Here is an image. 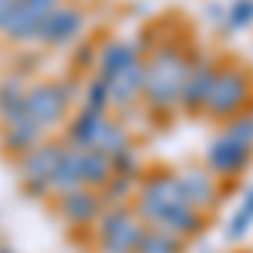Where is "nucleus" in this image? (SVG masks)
I'll use <instances>...</instances> for the list:
<instances>
[{
	"label": "nucleus",
	"instance_id": "nucleus-5",
	"mask_svg": "<svg viewBox=\"0 0 253 253\" xmlns=\"http://www.w3.org/2000/svg\"><path fill=\"white\" fill-rule=\"evenodd\" d=\"M61 152H64V142H41L38 149H31L27 156L17 159V172L27 196H34V199L51 196V172L58 166Z\"/></svg>",
	"mask_w": 253,
	"mask_h": 253
},
{
	"label": "nucleus",
	"instance_id": "nucleus-32",
	"mask_svg": "<svg viewBox=\"0 0 253 253\" xmlns=\"http://www.w3.org/2000/svg\"><path fill=\"white\" fill-rule=\"evenodd\" d=\"M0 253H14V250H10V247H0Z\"/></svg>",
	"mask_w": 253,
	"mask_h": 253
},
{
	"label": "nucleus",
	"instance_id": "nucleus-20",
	"mask_svg": "<svg viewBox=\"0 0 253 253\" xmlns=\"http://www.w3.org/2000/svg\"><path fill=\"white\" fill-rule=\"evenodd\" d=\"M91 149H98L101 156H108V159H115L118 152L132 149V135H128L125 122H118V118H108V115H105V122H101V128H98L95 145H91Z\"/></svg>",
	"mask_w": 253,
	"mask_h": 253
},
{
	"label": "nucleus",
	"instance_id": "nucleus-12",
	"mask_svg": "<svg viewBox=\"0 0 253 253\" xmlns=\"http://www.w3.org/2000/svg\"><path fill=\"white\" fill-rule=\"evenodd\" d=\"M101 196L95 189H88V186H78V189H71V193H61L58 196V216L68 223V226H95V219L101 216Z\"/></svg>",
	"mask_w": 253,
	"mask_h": 253
},
{
	"label": "nucleus",
	"instance_id": "nucleus-29",
	"mask_svg": "<svg viewBox=\"0 0 253 253\" xmlns=\"http://www.w3.org/2000/svg\"><path fill=\"white\" fill-rule=\"evenodd\" d=\"M61 91L68 98V105H75V101L84 95V81H81L78 75H68V78H61Z\"/></svg>",
	"mask_w": 253,
	"mask_h": 253
},
{
	"label": "nucleus",
	"instance_id": "nucleus-16",
	"mask_svg": "<svg viewBox=\"0 0 253 253\" xmlns=\"http://www.w3.org/2000/svg\"><path fill=\"white\" fill-rule=\"evenodd\" d=\"M44 142V128H41L34 118H20V122H10V125H0V145L3 152H14V156H27L31 149H38Z\"/></svg>",
	"mask_w": 253,
	"mask_h": 253
},
{
	"label": "nucleus",
	"instance_id": "nucleus-26",
	"mask_svg": "<svg viewBox=\"0 0 253 253\" xmlns=\"http://www.w3.org/2000/svg\"><path fill=\"white\" fill-rule=\"evenodd\" d=\"M84 108H91V112H108L112 108V98H108V84L101 78H91V81H84Z\"/></svg>",
	"mask_w": 253,
	"mask_h": 253
},
{
	"label": "nucleus",
	"instance_id": "nucleus-31",
	"mask_svg": "<svg viewBox=\"0 0 253 253\" xmlns=\"http://www.w3.org/2000/svg\"><path fill=\"white\" fill-rule=\"evenodd\" d=\"M210 17H213V20H226V7L213 3V7H210Z\"/></svg>",
	"mask_w": 253,
	"mask_h": 253
},
{
	"label": "nucleus",
	"instance_id": "nucleus-13",
	"mask_svg": "<svg viewBox=\"0 0 253 253\" xmlns=\"http://www.w3.org/2000/svg\"><path fill=\"white\" fill-rule=\"evenodd\" d=\"M108 84V98L115 108H132L142 101V88H145V58H138L135 64H128L125 71H118L115 78L105 81Z\"/></svg>",
	"mask_w": 253,
	"mask_h": 253
},
{
	"label": "nucleus",
	"instance_id": "nucleus-21",
	"mask_svg": "<svg viewBox=\"0 0 253 253\" xmlns=\"http://www.w3.org/2000/svg\"><path fill=\"white\" fill-rule=\"evenodd\" d=\"M81 186V175H78V159H75V149L64 142V152H61L58 166H54V172H51V193H71V189H78Z\"/></svg>",
	"mask_w": 253,
	"mask_h": 253
},
{
	"label": "nucleus",
	"instance_id": "nucleus-15",
	"mask_svg": "<svg viewBox=\"0 0 253 253\" xmlns=\"http://www.w3.org/2000/svg\"><path fill=\"white\" fill-rule=\"evenodd\" d=\"M156 226L186 243V240H193V236H199L203 230H206V216L199 213V210H193L189 203H175V206H169L166 213L159 216Z\"/></svg>",
	"mask_w": 253,
	"mask_h": 253
},
{
	"label": "nucleus",
	"instance_id": "nucleus-9",
	"mask_svg": "<svg viewBox=\"0 0 253 253\" xmlns=\"http://www.w3.org/2000/svg\"><path fill=\"white\" fill-rule=\"evenodd\" d=\"M250 162H253V149L230 135H216L206 149V169L216 179H236L250 169Z\"/></svg>",
	"mask_w": 253,
	"mask_h": 253
},
{
	"label": "nucleus",
	"instance_id": "nucleus-6",
	"mask_svg": "<svg viewBox=\"0 0 253 253\" xmlns=\"http://www.w3.org/2000/svg\"><path fill=\"white\" fill-rule=\"evenodd\" d=\"M27 115L38 122L44 132H51V128H58L61 122H68L71 115V105H68V98L61 91V81H34V84H27Z\"/></svg>",
	"mask_w": 253,
	"mask_h": 253
},
{
	"label": "nucleus",
	"instance_id": "nucleus-25",
	"mask_svg": "<svg viewBox=\"0 0 253 253\" xmlns=\"http://www.w3.org/2000/svg\"><path fill=\"white\" fill-rule=\"evenodd\" d=\"M112 172L125 175V179H135V182L145 175V166H142V156L135 152V145H132V149H125V152H118V156L112 159Z\"/></svg>",
	"mask_w": 253,
	"mask_h": 253
},
{
	"label": "nucleus",
	"instance_id": "nucleus-17",
	"mask_svg": "<svg viewBox=\"0 0 253 253\" xmlns=\"http://www.w3.org/2000/svg\"><path fill=\"white\" fill-rule=\"evenodd\" d=\"M75 159H78V175H81V186L88 189H101L108 179H112V159L101 156L98 149H75Z\"/></svg>",
	"mask_w": 253,
	"mask_h": 253
},
{
	"label": "nucleus",
	"instance_id": "nucleus-11",
	"mask_svg": "<svg viewBox=\"0 0 253 253\" xmlns=\"http://www.w3.org/2000/svg\"><path fill=\"white\" fill-rule=\"evenodd\" d=\"M216 68L219 61L206 58V54H196L193 58V68L182 81V91H179V108L186 115H199L206 108V98H210V88H213V78H216Z\"/></svg>",
	"mask_w": 253,
	"mask_h": 253
},
{
	"label": "nucleus",
	"instance_id": "nucleus-28",
	"mask_svg": "<svg viewBox=\"0 0 253 253\" xmlns=\"http://www.w3.org/2000/svg\"><path fill=\"white\" fill-rule=\"evenodd\" d=\"M253 24V0H233L226 7V27L230 31H247Z\"/></svg>",
	"mask_w": 253,
	"mask_h": 253
},
{
	"label": "nucleus",
	"instance_id": "nucleus-7",
	"mask_svg": "<svg viewBox=\"0 0 253 253\" xmlns=\"http://www.w3.org/2000/svg\"><path fill=\"white\" fill-rule=\"evenodd\" d=\"M81 31H84V10L78 3H71V0H61L47 14V20L41 24L38 44L51 47V51H61V47H71L81 38Z\"/></svg>",
	"mask_w": 253,
	"mask_h": 253
},
{
	"label": "nucleus",
	"instance_id": "nucleus-24",
	"mask_svg": "<svg viewBox=\"0 0 253 253\" xmlns=\"http://www.w3.org/2000/svg\"><path fill=\"white\" fill-rule=\"evenodd\" d=\"M135 253H186V243L175 240L172 233H166V230H159V226H145Z\"/></svg>",
	"mask_w": 253,
	"mask_h": 253
},
{
	"label": "nucleus",
	"instance_id": "nucleus-4",
	"mask_svg": "<svg viewBox=\"0 0 253 253\" xmlns=\"http://www.w3.org/2000/svg\"><path fill=\"white\" fill-rule=\"evenodd\" d=\"M142 233H145V223L132 213V206L101 210V216L95 219V236L101 253H135Z\"/></svg>",
	"mask_w": 253,
	"mask_h": 253
},
{
	"label": "nucleus",
	"instance_id": "nucleus-19",
	"mask_svg": "<svg viewBox=\"0 0 253 253\" xmlns=\"http://www.w3.org/2000/svg\"><path fill=\"white\" fill-rule=\"evenodd\" d=\"M101 122H105L101 112H91V108L81 105L78 115L71 118V125H68V145H71V149H91L98 128H101Z\"/></svg>",
	"mask_w": 253,
	"mask_h": 253
},
{
	"label": "nucleus",
	"instance_id": "nucleus-30",
	"mask_svg": "<svg viewBox=\"0 0 253 253\" xmlns=\"http://www.w3.org/2000/svg\"><path fill=\"white\" fill-rule=\"evenodd\" d=\"M95 47H91V44H84V47H81L78 51V71H88V68H95Z\"/></svg>",
	"mask_w": 253,
	"mask_h": 253
},
{
	"label": "nucleus",
	"instance_id": "nucleus-10",
	"mask_svg": "<svg viewBox=\"0 0 253 253\" xmlns=\"http://www.w3.org/2000/svg\"><path fill=\"white\" fill-rule=\"evenodd\" d=\"M179 179V193H182V203H189L193 210H199L203 216H210L219 206V179H216L210 169H199V166H189L182 172H175Z\"/></svg>",
	"mask_w": 253,
	"mask_h": 253
},
{
	"label": "nucleus",
	"instance_id": "nucleus-1",
	"mask_svg": "<svg viewBox=\"0 0 253 253\" xmlns=\"http://www.w3.org/2000/svg\"><path fill=\"white\" fill-rule=\"evenodd\" d=\"M196 51H189L179 38H162L156 47L145 51V88L142 101L152 115H172L179 108L182 81L193 68Z\"/></svg>",
	"mask_w": 253,
	"mask_h": 253
},
{
	"label": "nucleus",
	"instance_id": "nucleus-3",
	"mask_svg": "<svg viewBox=\"0 0 253 253\" xmlns=\"http://www.w3.org/2000/svg\"><path fill=\"white\" fill-rule=\"evenodd\" d=\"M182 203V193H179V179H175L172 169H152L138 179L135 196H132V213L145 223V226H156L159 216L166 213L169 206Z\"/></svg>",
	"mask_w": 253,
	"mask_h": 253
},
{
	"label": "nucleus",
	"instance_id": "nucleus-8",
	"mask_svg": "<svg viewBox=\"0 0 253 253\" xmlns=\"http://www.w3.org/2000/svg\"><path fill=\"white\" fill-rule=\"evenodd\" d=\"M61 0H20L14 14L7 17V24L0 27V38H7L10 44H38L41 24L47 20V14Z\"/></svg>",
	"mask_w": 253,
	"mask_h": 253
},
{
	"label": "nucleus",
	"instance_id": "nucleus-18",
	"mask_svg": "<svg viewBox=\"0 0 253 253\" xmlns=\"http://www.w3.org/2000/svg\"><path fill=\"white\" fill-rule=\"evenodd\" d=\"M27 84H20V78H3L0 81V125H10L27 118Z\"/></svg>",
	"mask_w": 253,
	"mask_h": 253
},
{
	"label": "nucleus",
	"instance_id": "nucleus-22",
	"mask_svg": "<svg viewBox=\"0 0 253 253\" xmlns=\"http://www.w3.org/2000/svg\"><path fill=\"white\" fill-rule=\"evenodd\" d=\"M250 226H253V186L243 193L236 213L230 216V223H226V230H223V240H226V243H240L243 236L250 233Z\"/></svg>",
	"mask_w": 253,
	"mask_h": 253
},
{
	"label": "nucleus",
	"instance_id": "nucleus-2",
	"mask_svg": "<svg viewBox=\"0 0 253 253\" xmlns=\"http://www.w3.org/2000/svg\"><path fill=\"white\" fill-rule=\"evenodd\" d=\"M250 98H253V75L240 61H223L216 68V78H213L203 115L213 118V122H230L240 112H247Z\"/></svg>",
	"mask_w": 253,
	"mask_h": 253
},
{
	"label": "nucleus",
	"instance_id": "nucleus-27",
	"mask_svg": "<svg viewBox=\"0 0 253 253\" xmlns=\"http://www.w3.org/2000/svg\"><path fill=\"white\" fill-rule=\"evenodd\" d=\"M223 135H230V138H236V142H243V145L253 149V112H240L236 118H230L226 128H223Z\"/></svg>",
	"mask_w": 253,
	"mask_h": 253
},
{
	"label": "nucleus",
	"instance_id": "nucleus-23",
	"mask_svg": "<svg viewBox=\"0 0 253 253\" xmlns=\"http://www.w3.org/2000/svg\"><path fill=\"white\" fill-rule=\"evenodd\" d=\"M135 179H125V175H112L98 196H101V206L105 210H112V206H132V196H135Z\"/></svg>",
	"mask_w": 253,
	"mask_h": 253
},
{
	"label": "nucleus",
	"instance_id": "nucleus-14",
	"mask_svg": "<svg viewBox=\"0 0 253 253\" xmlns=\"http://www.w3.org/2000/svg\"><path fill=\"white\" fill-rule=\"evenodd\" d=\"M138 58H142V51H138V44H132V41H122V38L105 41L98 47V58H95V71H98L95 78H101V81L115 78L118 71H125Z\"/></svg>",
	"mask_w": 253,
	"mask_h": 253
}]
</instances>
